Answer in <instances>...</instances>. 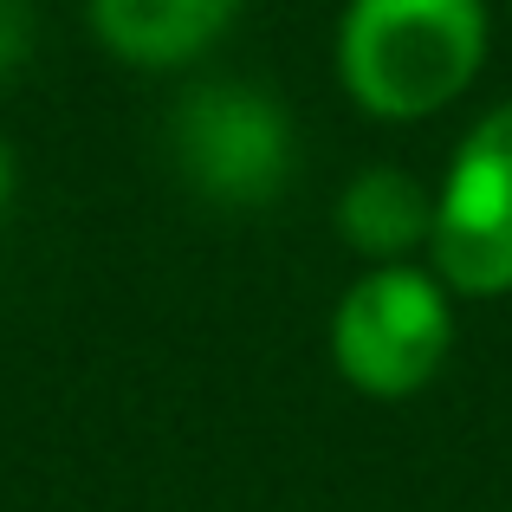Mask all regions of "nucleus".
<instances>
[{
	"label": "nucleus",
	"mask_w": 512,
	"mask_h": 512,
	"mask_svg": "<svg viewBox=\"0 0 512 512\" xmlns=\"http://www.w3.org/2000/svg\"><path fill=\"white\" fill-rule=\"evenodd\" d=\"M487 46V0H350L338 20V85L376 124H422L480 78Z\"/></svg>",
	"instance_id": "1"
},
{
	"label": "nucleus",
	"mask_w": 512,
	"mask_h": 512,
	"mask_svg": "<svg viewBox=\"0 0 512 512\" xmlns=\"http://www.w3.org/2000/svg\"><path fill=\"white\" fill-rule=\"evenodd\" d=\"M454 357V305L428 266H370L331 312V370L357 396L402 402Z\"/></svg>",
	"instance_id": "2"
},
{
	"label": "nucleus",
	"mask_w": 512,
	"mask_h": 512,
	"mask_svg": "<svg viewBox=\"0 0 512 512\" xmlns=\"http://www.w3.org/2000/svg\"><path fill=\"white\" fill-rule=\"evenodd\" d=\"M169 156L182 182L214 208H266L286 195L299 130L260 85H195L169 117Z\"/></svg>",
	"instance_id": "3"
},
{
	"label": "nucleus",
	"mask_w": 512,
	"mask_h": 512,
	"mask_svg": "<svg viewBox=\"0 0 512 512\" xmlns=\"http://www.w3.org/2000/svg\"><path fill=\"white\" fill-rule=\"evenodd\" d=\"M428 273L461 299L512 292V98L467 130L441 175Z\"/></svg>",
	"instance_id": "4"
},
{
	"label": "nucleus",
	"mask_w": 512,
	"mask_h": 512,
	"mask_svg": "<svg viewBox=\"0 0 512 512\" xmlns=\"http://www.w3.org/2000/svg\"><path fill=\"white\" fill-rule=\"evenodd\" d=\"M91 33L137 72H175L234 26L240 0H85Z\"/></svg>",
	"instance_id": "5"
},
{
	"label": "nucleus",
	"mask_w": 512,
	"mask_h": 512,
	"mask_svg": "<svg viewBox=\"0 0 512 512\" xmlns=\"http://www.w3.org/2000/svg\"><path fill=\"white\" fill-rule=\"evenodd\" d=\"M428 234H435V195L409 169L376 163L350 175V188L338 195V240L370 266H409L415 247L428 253Z\"/></svg>",
	"instance_id": "6"
},
{
	"label": "nucleus",
	"mask_w": 512,
	"mask_h": 512,
	"mask_svg": "<svg viewBox=\"0 0 512 512\" xmlns=\"http://www.w3.org/2000/svg\"><path fill=\"white\" fill-rule=\"evenodd\" d=\"M33 52V0H0V78Z\"/></svg>",
	"instance_id": "7"
},
{
	"label": "nucleus",
	"mask_w": 512,
	"mask_h": 512,
	"mask_svg": "<svg viewBox=\"0 0 512 512\" xmlns=\"http://www.w3.org/2000/svg\"><path fill=\"white\" fill-rule=\"evenodd\" d=\"M13 201V150H7V137H0V208Z\"/></svg>",
	"instance_id": "8"
}]
</instances>
